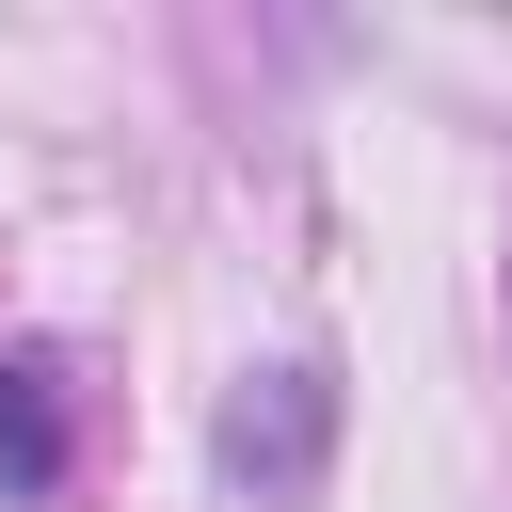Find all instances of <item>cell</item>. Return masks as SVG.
Masks as SVG:
<instances>
[{
	"instance_id": "1",
	"label": "cell",
	"mask_w": 512,
	"mask_h": 512,
	"mask_svg": "<svg viewBox=\"0 0 512 512\" xmlns=\"http://www.w3.org/2000/svg\"><path fill=\"white\" fill-rule=\"evenodd\" d=\"M208 464L240 512H304L336 480V368H240L224 416H208Z\"/></svg>"
},
{
	"instance_id": "2",
	"label": "cell",
	"mask_w": 512,
	"mask_h": 512,
	"mask_svg": "<svg viewBox=\"0 0 512 512\" xmlns=\"http://www.w3.org/2000/svg\"><path fill=\"white\" fill-rule=\"evenodd\" d=\"M80 432H64V368L48 352H0V496H64Z\"/></svg>"
}]
</instances>
